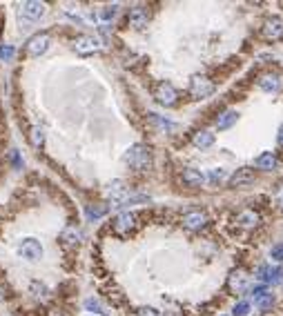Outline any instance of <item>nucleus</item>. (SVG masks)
<instances>
[{"mask_svg":"<svg viewBox=\"0 0 283 316\" xmlns=\"http://www.w3.org/2000/svg\"><path fill=\"white\" fill-rule=\"evenodd\" d=\"M125 163L130 165L132 169H136V172H145V169L152 167V151H149L147 145L136 142V145H132L130 149H127Z\"/></svg>","mask_w":283,"mask_h":316,"instance_id":"nucleus-1","label":"nucleus"},{"mask_svg":"<svg viewBox=\"0 0 283 316\" xmlns=\"http://www.w3.org/2000/svg\"><path fill=\"white\" fill-rule=\"evenodd\" d=\"M18 254L29 263H36L43 258V245L36 238H23L18 245Z\"/></svg>","mask_w":283,"mask_h":316,"instance_id":"nucleus-2","label":"nucleus"},{"mask_svg":"<svg viewBox=\"0 0 283 316\" xmlns=\"http://www.w3.org/2000/svg\"><path fill=\"white\" fill-rule=\"evenodd\" d=\"M212 91H214V85H212L205 76H194V78L189 80V93H192L194 98H207Z\"/></svg>","mask_w":283,"mask_h":316,"instance_id":"nucleus-3","label":"nucleus"},{"mask_svg":"<svg viewBox=\"0 0 283 316\" xmlns=\"http://www.w3.org/2000/svg\"><path fill=\"white\" fill-rule=\"evenodd\" d=\"M100 47H103V43H100V38H96V36H81V38H76V43H74V49H76V53H81V56L98 51Z\"/></svg>","mask_w":283,"mask_h":316,"instance_id":"nucleus-4","label":"nucleus"},{"mask_svg":"<svg viewBox=\"0 0 283 316\" xmlns=\"http://www.w3.org/2000/svg\"><path fill=\"white\" fill-rule=\"evenodd\" d=\"M107 198L114 203V207H121L123 203H125L130 196H127V187L123 181H114L112 185L107 187Z\"/></svg>","mask_w":283,"mask_h":316,"instance_id":"nucleus-5","label":"nucleus"},{"mask_svg":"<svg viewBox=\"0 0 283 316\" xmlns=\"http://www.w3.org/2000/svg\"><path fill=\"white\" fill-rule=\"evenodd\" d=\"M176 98H179V93H176V89L172 87L170 83H161V85H158V89H156V100L161 102V105H165V107L176 105Z\"/></svg>","mask_w":283,"mask_h":316,"instance_id":"nucleus-6","label":"nucleus"},{"mask_svg":"<svg viewBox=\"0 0 283 316\" xmlns=\"http://www.w3.org/2000/svg\"><path fill=\"white\" fill-rule=\"evenodd\" d=\"M20 16L27 18V20H41L45 16V4L43 2H23L20 4Z\"/></svg>","mask_w":283,"mask_h":316,"instance_id":"nucleus-7","label":"nucleus"},{"mask_svg":"<svg viewBox=\"0 0 283 316\" xmlns=\"http://www.w3.org/2000/svg\"><path fill=\"white\" fill-rule=\"evenodd\" d=\"M47 47H49V36L47 34H36L34 38H29V43H27V51L32 53V56L45 53Z\"/></svg>","mask_w":283,"mask_h":316,"instance_id":"nucleus-8","label":"nucleus"},{"mask_svg":"<svg viewBox=\"0 0 283 316\" xmlns=\"http://www.w3.org/2000/svg\"><path fill=\"white\" fill-rule=\"evenodd\" d=\"M134 227H136V214H132V212H123L121 216L114 221V229H116L118 234H130Z\"/></svg>","mask_w":283,"mask_h":316,"instance_id":"nucleus-9","label":"nucleus"},{"mask_svg":"<svg viewBox=\"0 0 283 316\" xmlns=\"http://www.w3.org/2000/svg\"><path fill=\"white\" fill-rule=\"evenodd\" d=\"M263 36L270 40L283 38V20L281 18H268L263 25Z\"/></svg>","mask_w":283,"mask_h":316,"instance_id":"nucleus-10","label":"nucleus"},{"mask_svg":"<svg viewBox=\"0 0 283 316\" xmlns=\"http://www.w3.org/2000/svg\"><path fill=\"white\" fill-rule=\"evenodd\" d=\"M250 182H254V172L252 169H236V174H234L232 178H230V187H245L250 185Z\"/></svg>","mask_w":283,"mask_h":316,"instance_id":"nucleus-11","label":"nucleus"},{"mask_svg":"<svg viewBox=\"0 0 283 316\" xmlns=\"http://www.w3.org/2000/svg\"><path fill=\"white\" fill-rule=\"evenodd\" d=\"M127 22L134 29H143V27H147V11L143 7H134L130 11V16H127Z\"/></svg>","mask_w":283,"mask_h":316,"instance_id":"nucleus-12","label":"nucleus"},{"mask_svg":"<svg viewBox=\"0 0 283 316\" xmlns=\"http://www.w3.org/2000/svg\"><path fill=\"white\" fill-rule=\"evenodd\" d=\"M205 223H207V216L203 212H188L183 216V225L188 229H201Z\"/></svg>","mask_w":283,"mask_h":316,"instance_id":"nucleus-13","label":"nucleus"},{"mask_svg":"<svg viewBox=\"0 0 283 316\" xmlns=\"http://www.w3.org/2000/svg\"><path fill=\"white\" fill-rule=\"evenodd\" d=\"M183 182L189 187H201L205 182V176L201 174V169L188 167V169H183Z\"/></svg>","mask_w":283,"mask_h":316,"instance_id":"nucleus-14","label":"nucleus"},{"mask_svg":"<svg viewBox=\"0 0 283 316\" xmlns=\"http://www.w3.org/2000/svg\"><path fill=\"white\" fill-rule=\"evenodd\" d=\"M259 87L263 89V91H268V93L279 91V89H281V76H277V74H265L263 78L259 80Z\"/></svg>","mask_w":283,"mask_h":316,"instance_id":"nucleus-15","label":"nucleus"},{"mask_svg":"<svg viewBox=\"0 0 283 316\" xmlns=\"http://www.w3.org/2000/svg\"><path fill=\"white\" fill-rule=\"evenodd\" d=\"M254 165H256L259 169H265V172H272V169H277L279 160H277V156H274L272 151H265V154H261L259 158L254 160Z\"/></svg>","mask_w":283,"mask_h":316,"instance_id":"nucleus-16","label":"nucleus"},{"mask_svg":"<svg viewBox=\"0 0 283 316\" xmlns=\"http://www.w3.org/2000/svg\"><path fill=\"white\" fill-rule=\"evenodd\" d=\"M194 145H196L198 149H210V147L214 145V134L207 132V129H203V132L194 134Z\"/></svg>","mask_w":283,"mask_h":316,"instance_id":"nucleus-17","label":"nucleus"},{"mask_svg":"<svg viewBox=\"0 0 283 316\" xmlns=\"http://www.w3.org/2000/svg\"><path fill=\"white\" fill-rule=\"evenodd\" d=\"M236 120H238V114L234 109L223 111V114L219 116V120H216V129H221V132H223V129H230L234 123H236Z\"/></svg>","mask_w":283,"mask_h":316,"instance_id":"nucleus-18","label":"nucleus"},{"mask_svg":"<svg viewBox=\"0 0 283 316\" xmlns=\"http://www.w3.org/2000/svg\"><path fill=\"white\" fill-rule=\"evenodd\" d=\"M281 274H283V270H279V267H261L259 270V278L261 280H265V283H279L281 280Z\"/></svg>","mask_w":283,"mask_h":316,"instance_id":"nucleus-19","label":"nucleus"},{"mask_svg":"<svg viewBox=\"0 0 283 316\" xmlns=\"http://www.w3.org/2000/svg\"><path fill=\"white\" fill-rule=\"evenodd\" d=\"M147 118H149V123H152L154 127H158L161 132H172V129H174V123H172V120L163 118V116H158V114H147Z\"/></svg>","mask_w":283,"mask_h":316,"instance_id":"nucleus-20","label":"nucleus"},{"mask_svg":"<svg viewBox=\"0 0 283 316\" xmlns=\"http://www.w3.org/2000/svg\"><path fill=\"white\" fill-rule=\"evenodd\" d=\"M60 238H63L67 245H76L78 240L83 238V234L76 229V227H65V229H63V234H60Z\"/></svg>","mask_w":283,"mask_h":316,"instance_id":"nucleus-21","label":"nucleus"},{"mask_svg":"<svg viewBox=\"0 0 283 316\" xmlns=\"http://www.w3.org/2000/svg\"><path fill=\"white\" fill-rule=\"evenodd\" d=\"M85 307H87V312H94V314H100V316H107L109 312L105 310V305L98 301V298H87L85 301Z\"/></svg>","mask_w":283,"mask_h":316,"instance_id":"nucleus-22","label":"nucleus"},{"mask_svg":"<svg viewBox=\"0 0 283 316\" xmlns=\"http://www.w3.org/2000/svg\"><path fill=\"white\" fill-rule=\"evenodd\" d=\"M236 223L243 225V227H254L256 223H259V216H256L254 212H241L238 218H236Z\"/></svg>","mask_w":283,"mask_h":316,"instance_id":"nucleus-23","label":"nucleus"},{"mask_svg":"<svg viewBox=\"0 0 283 316\" xmlns=\"http://www.w3.org/2000/svg\"><path fill=\"white\" fill-rule=\"evenodd\" d=\"M247 285V278L243 274H232L230 276V289H234V292H243Z\"/></svg>","mask_w":283,"mask_h":316,"instance_id":"nucleus-24","label":"nucleus"},{"mask_svg":"<svg viewBox=\"0 0 283 316\" xmlns=\"http://www.w3.org/2000/svg\"><path fill=\"white\" fill-rule=\"evenodd\" d=\"M116 13H118V7L116 4H112V7H103L98 11V18L103 22H109V20H114V18H116Z\"/></svg>","mask_w":283,"mask_h":316,"instance_id":"nucleus-25","label":"nucleus"},{"mask_svg":"<svg viewBox=\"0 0 283 316\" xmlns=\"http://www.w3.org/2000/svg\"><path fill=\"white\" fill-rule=\"evenodd\" d=\"M105 212H107V207H105V205H90V207H87V216L94 218V221L103 218Z\"/></svg>","mask_w":283,"mask_h":316,"instance_id":"nucleus-26","label":"nucleus"},{"mask_svg":"<svg viewBox=\"0 0 283 316\" xmlns=\"http://www.w3.org/2000/svg\"><path fill=\"white\" fill-rule=\"evenodd\" d=\"M225 178H228V174H225V169H212L210 172V176H207V181L210 182H214V185H219V182H223Z\"/></svg>","mask_w":283,"mask_h":316,"instance_id":"nucleus-27","label":"nucleus"},{"mask_svg":"<svg viewBox=\"0 0 283 316\" xmlns=\"http://www.w3.org/2000/svg\"><path fill=\"white\" fill-rule=\"evenodd\" d=\"M247 314H250V303H247V301H241V303L234 305L232 316H247Z\"/></svg>","mask_w":283,"mask_h":316,"instance_id":"nucleus-28","label":"nucleus"},{"mask_svg":"<svg viewBox=\"0 0 283 316\" xmlns=\"http://www.w3.org/2000/svg\"><path fill=\"white\" fill-rule=\"evenodd\" d=\"M14 47L11 45H0V60H5V62H9L11 58H14Z\"/></svg>","mask_w":283,"mask_h":316,"instance_id":"nucleus-29","label":"nucleus"},{"mask_svg":"<svg viewBox=\"0 0 283 316\" xmlns=\"http://www.w3.org/2000/svg\"><path fill=\"white\" fill-rule=\"evenodd\" d=\"M32 142H34L36 147H41L43 142H45V134H43V129H41V127H36V129L32 132Z\"/></svg>","mask_w":283,"mask_h":316,"instance_id":"nucleus-30","label":"nucleus"},{"mask_svg":"<svg viewBox=\"0 0 283 316\" xmlns=\"http://www.w3.org/2000/svg\"><path fill=\"white\" fill-rule=\"evenodd\" d=\"M32 292L38 294V296H45V294H47V287H45L43 283H38V280H34V283H32Z\"/></svg>","mask_w":283,"mask_h":316,"instance_id":"nucleus-31","label":"nucleus"},{"mask_svg":"<svg viewBox=\"0 0 283 316\" xmlns=\"http://www.w3.org/2000/svg\"><path fill=\"white\" fill-rule=\"evenodd\" d=\"M272 258H274V261H283V243L272 247Z\"/></svg>","mask_w":283,"mask_h":316,"instance_id":"nucleus-32","label":"nucleus"},{"mask_svg":"<svg viewBox=\"0 0 283 316\" xmlns=\"http://www.w3.org/2000/svg\"><path fill=\"white\" fill-rule=\"evenodd\" d=\"M277 205L283 209V185H279V189H277Z\"/></svg>","mask_w":283,"mask_h":316,"instance_id":"nucleus-33","label":"nucleus"},{"mask_svg":"<svg viewBox=\"0 0 283 316\" xmlns=\"http://www.w3.org/2000/svg\"><path fill=\"white\" fill-rule=\"evenodd\" d=\"M11 160H14V165H16V167H23V163H20V156H18V151H11Z\"/></svg>","mask_w":283,"mask_h":316,"instance_id":"nucleus-34","label":"nucleus"},{"mask_svg":"<svg viewBox=\"0 0 283 316\" xmlns=\"http://www.w3.org/2000/svg\"><path fill=\"white\" fill-rule=\"evenodd\" d=\"M277 140H279V145H283V125L279 127V136H277Z\"/></svg>","mask_w":283,"mask_h":316,"instance_id":"nucleus-35","label":"nucleus"}]
</instances>
